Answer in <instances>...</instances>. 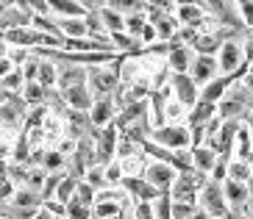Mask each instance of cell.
I'll return each instance as SVG.
<instances>
[{"mask_svg":"<svg viewBox=\"0 0 253 219\" xmlns=\"http://www.w3.org/2000/svg\"><path fill=\"white\" fill-rule=\"evenodd\" d=\"M67 211H64V217L67 219H92V205H86V203H81V200H67Z\"/></svg>","mask_w":253,"mask_h":219,"instance_id":"d6a6232c","label":"cell"},{"mask_svg":"<svg viewBox=\"0 0 253 219\" xmlns=\"http://www.w3.org/2000/svg\"><path fill=\"white\" fill-rule=\"evenodd\" d=\"M170 89H172V95H175V100H178L184 109H192L195 103H198V97H201V86L189 78V73H172Z\"/></svg>","mask_w":253,"mask_h":219,"instance_id":"8992f818","label":"cell"},{"mask_svg":"<svg viewBox=\"0 0 253 219\" xmlns=\"http://www.w3.org/2000/svg\"><path fill=\"white\" fill-rule=\"evenodd\" d=\"M223 194H225V203H228V208H239V205H245L248 200H251L245 183L231 181V178H225V181H223Z\"/></svg>","mask_w":253,"mask_h":219,"instance_id":"ac0fdd59","label":"cell"},{"mask_svg":"<svg viewBox=\"0 0 253 219\" xmlns=\"http://www.w3.org/2000/svg\"><path fill=\"white\" fill-rule=\"evenodd\" d=\"M186 219H209V214H206V211H201V208H198V211H195L192 217H186Z\"/></svg>","mask_w":253,"mask_h":219,"instance_id":"11a10c76","label":"cell"},{"mask_svg":"<svg viewBox=\"0 0 253 219\" xmlns=\"http://www.w3.org/2000/svg\"><path fill=\"white\" fill-rule=\"evenodd\" d=\"M75 186H78V181H75L73 175H64V178H61V183H59V189H56V194H53V200H59V203H67V200H73Z\"/></svg>","mask_w":253,"mask_h":219,"instance_id":"8d00e7d4","label":"cell"},{"mask_svg":"<svg viewBox=\"0 0 253 219\" xmlns=\"http://www.w3.org/2000/svg\"><path fill=\"white\" fill-rule=\"evenodd\" d=\"M95 194H97V191L92 189L86 181H78V186H75V194H73V197H75V200H81V203H86V205H95Z\"/></svg>","mask_w":253,"mask_h":219,"instance_id":"b9f144b4","label":"cell"},{"mask_svg":"<svg viewBox=\"0 0 253 219\" xmlns=\"http://www.w3.org/2000/svg\"><path fill=\"white\" fill-rule=\"evenodd\" d=\"M97 20H100V25H103L106 34H114V31H126V17L120 14V11H114L112 6H103L95 11Z\"/></svg>","mask_w":253,"mask_h":219,"instance_id":"603a6c76","label":"cell"},{"mask_svg":"<svg viewBox=\"0 0 253 219\" xmlns=\"http://www.w3.org/2000/svg\"><path fill=\"white\" fill-rule=\"evenodd\" d=\"M198 205L209 217H225L228 214V203H225V194H223V183L209 178L201 186V191H198Z\"/></svg>","mask_w":253,"mask_h":219,"instance_id":"277c9868","label":"cell"},{"mask_svg":"<svg viewBox=\"0 0 253 219\" xmlns=\"http://www.w3.org/2000/svg\"><path fill=\"white\" fill-rule=\"evenodd\" d=\"M11 70H14V64L8 61V56H3V59H0V78H6Z\"/></svg>","mask_w":253,"mask_h":219,"instance_id":"f907efd6","label":"cell"},{"mask_svg":"<svg viewBox=\"0 0 253 219\" xmlns=\"http://www.w3.org/2000/svg\"><path fill=\"white\" fill-rule=\"evenodd\" d=\"M59 75H56V89H70L78 83H86V67L81 64H56Z\"/></svg>","mask_w":253,"mask_h":219,"instance_id":"9a60e30c","label":"cell"},{"mask_svg":"<svg viewBox=\"0 0 253 219\" xmlns=\"http://www.w3.org/2000/svg\"><path fill=\"white\" fill-rule=\"evenodd\" d=\"M17 6L28 11V14H50V8H47V0H14Z\"/></svg>","mask_w":253,"mask_h":219,"instance_id":"60d3db41","label":"cell"},{"mask_svg":"<svg viewBox=\"0 0 253 219\" xmlns=\"http://www.w3.org/2000/svg\"><path fill=\"white\" fill-rule=\"evenodd\" d=\"M120 186H123V191H126L131 200H148V203H153V200L162 194L156 186H150L142 175H126Z\"/></svg>","mask_w":253,"mask_h":219,"instance_id":"ba28073f","label":"cell"},{"mask_svg":"<svg viewBox=\"0 0 253 219\" xmlns=\"http://www.w3.org/2000/svg\"><path fill=\"white\" fill-rule=\"evenodd\" d=\"M153 217L156 219H172V200L170 194H159L153 200Z\"/></svg>","mask_w":253,"mask_h":219,"instance_id":"f35d334b","label":"cell"},{"mask_svg":"<svg viewBox=\"0 0 253 219\" xmlns=\"http://www.w3.org/2000/svg\"><path fill=\"white\" fill-rule=\"evenodd\" d=\"M42 208H47L53 217H64V211H67V205L59 203V200H45V203H42Z\"/></svg>","mask_w":253,"mask_h":219,"instance_id":"c3c4849f","label":"cell"},{"mask_svg":"<svg viewBox=\"0 0 253 219\" xmlns=\"http://www.w3.org/2000/svg\"><path fill=\"white\" fill-rule=\"evenodd\" d=\"M145 8H153V11H175V0H145Z\"/></svg>","mask_w":253,"mask_h":219,"instance_id":"bcb514c9","label":"cell"},{"mask_svg":"<svg viewBox=\"0 0 253 219\" xmlns=\"http://www.w3.org/2000/svg\"><path fill=\"white\" fill-rule=\"evenodd\" d=\"M209 219H225V217H209Z\"/></svg>","mask_w":253,"mask_h":219,"instance_id":"6f0895ef","label":"cell"},{"mask_svg":"<svg viewBox=\"0 0 253 219\" xmlns=\"http://www.w3.org/2000/svg\"><path fill=\"white\" fill-rule=\"evenodd\" d=\"M6 56H8V61H11L14 67H23L25 61L31 59V50H28V47H8Z\"/></svg>","mask_w":253,"mask_h":219,"instance_id":"ee69618b","label":"cell"},{"mask_svg":"<svg viewBox=\"0 0 253 219\" xmlns=\"http://www.w3.org/2000/svg\"><path fill=\"white\" fill-rule=\"evenodd\" d=\"M150 139L156 142V145L167 147V150L192 147V133H189V128H186V125H170V122H164V125H159V128H153Z\"/></svg>","mask_w":253,"mask_h":219,"instance_id":"5b68a950","label":"cell"},{"mask_svg":"<svg viewBox=\"0 0 253 219\" xmlns=\"http://www.w3.org/2000/svg\"><path fill=\"white\" fill-rule=\"evenodd\" d=\"M0 86L6 89V92H23L25 78H23V73H20V67H14L6 78H0Z\"/></svg>","mask_w":253,"mask_h":219,"instance_id":"74e56055","label":"cell"},{"mask_svg":"<svg viewBox=\"0 0 253 219\" xmlns=\"http://www.w3.org/2000/svg\"><path fill=\"white\" fill-rule=\"evenodd\" d=\"M245 186H248V194H251V197H253V169H251V175H248Z\"/></svg>","mask_w":253,"mask_h":219,"instance_id":"db71d44e","label":"cell"},{"mask_svg":"<svg viewBox=\"0 0 253 219\" xmlns=\"http://www.w3.org/2000/svg\"><path fill=\"white\" fill-rule=\"evenodd\" d=\"M23 25H31V14L23 11L17 3L14 6H6L0 11V34H6L11 28H23Z\"/></svg>","mask_w":253,"mask_h":219,"instance_id":"2e32d148","label":"cell"},{"mask_svg":"<svg viewBox=\"0 0 253 219\" xmlns=\"http://www.w3.org/2000/svg\"><path fill=\"white\" fill-rule=\"evenodd\" d=\"M92 219H95V217H92Z\"/></svg>","mask_w":253,"mask_h":219,"instance_id":"94428289","label":"cell"},{"mask_svg":"<svg viewBox=\"0 0 253 219\" xmlns=\"http://www.w3.org/2000/svg\"><path fill=\"white\" fill-rule=\"evenodd\" d=\"M234 75H217V78H211L209 83H203L201 86V100H209V103H217L220 97L225 95V89L234 83Z\"/></svg>","mask_w":253,"mask_h":219,"instance_id":"e0dca14e","label":"cell"},{"mask_svg":"<svg viewBox=\"0 0 253 219\" xmlns=\"http://www.w3.org/2000/svg\"><path fill=\"white\" fill-rule=\"evenodd\" d=\"M251 169H253L251 161H242V158H231L228 161V178H231V181L245 183L248 175H251Z\"/></svg>","mask_w":253,"mask_h":219,"instance_id":"1f68e13d","label":"cell"},{"mask_svg":"<svg viewBox=\"0 0 253 219\" xmlns=\"http://www.w3.org/2000/svg\"><path fill=\"white\" fill-rule=\"evenodd\" d=\"M8 203L20 205V208H39V205H42V197H39V191L28 189V186H17Z\"/></svg>","mask_w":253,"mask_h":219,"instance_id":"4316f807","label":"cell"},{"mask_svg":"<svg viewBox=\"0 0 253 219\" xmlns=\"http://www.w3.org/2000/svg\"><path fill=\"white\" fill-rule=\"evenodd\" d=\"M92 139H95V155H97V164L106 167L109 161L117 158V142H120V128L114 122L103 125V128H95L92 133Z\"/></svg>","mask_w":253,"mask_h":219,"instance_id":"3957f363","label":"cell"},{"mask_svg":"<svg viewBox=\"0 0 253 219\" xmlns=\"http://www.w3.org/2000/svg\"><path fill=\"white\" fill-rule=\"evenodd\" d=\"M0 36L6 39L8 47H28V50L39 47V42H42V34H39V31H34L31 25L11 28V31H6V34H0Z\"/></svg>","mask_w":253,"mask_h":219,"instance_id":"7c38bea8","label":"cell"},{"mask_svg":"<svg viewBox=\"0 0 253 219\" xmlns=\"http://www.w3.org/2000/svg\"><path fill=\"white\" fill-rule=\"evenodd\" d=\"M126 56H117L112 64L100 67H86V86H89L92 97H112L120 89V67H123Z\"/></svg>","mask_w":253,"mask_h":219,"instance_id":"6da1fadb","label":"cell"},{"mask_svg":"<svg viewBox=\"0 0 253 219\" xmlns=\"http://www.w3.org/2000/svg\"><path fill=\"white\" fill-rule=\"evenodd\" d=\"M170 167L175 172H189L192 169V147H181V150H172Z\"/></svg>","mask_w":253,"mask_h":219,"instance_id":"4dcf8cb0","label":"cell"},{"mask_svg":"<svg viewBox=\"0 0 253 219\" xmlns=\"http://www.w3.org/2000/svg\"><path fill=\"white\" fill-rule=\"evenodd\" d=\"M217 158H220V155H217L211 147H206V145L192 147V169H198V172H203V175L211 172V167L217 164Z\"/></svg>","mask_w":253,"mask_h":219,"instance_id":"ffe728a7","label":"cell"},{"mask_svg":"<svg viewBox=\"0 0 253 219\" xmlns=\"http://www.w3.org/2000/svg\"><path fill=\"white\" fill-rule=\"evenodd\" d=\"M56 219H67V217H56Z\"/></svg>","mask_w":253,"mask_h":219,"instance_id":"680465c9","label":"cell"},{"mask_svg":"<svg viewBox=\"0 0 253 219\" xmlns=\"http://www.w3.org/2000/svg\"><path fill=\"white\" fill-rule=\"evenodd\" d=\"M0 92H3V86H0Z\"/></svg>","mask_w":253,"mask_h":219,"instance_id":"91938a15","label":"cell"},{"mask_svg":"<svg viewBox=\"0 0 253 219\" xmlns=\"http://www.w3.org/2000/svg\"><path fill=\"white\" fill-rule=\"evenodd\" d=\"M195 211H198V203H178V200H172V219H186V217H192Z\"/></svg>","mask_w":253,"mask_h":219,"instance_id":"7bdbcfd3","label":"cell"},{"mask_svg":"<svg viewBox=\"0 0 253 219\" xmlns=\"http://www.w3.org/2000/svg\"><path fill=\"white\" fill-rule=\"evenodd\" d=\"M53 17H86V8L78 0H47Z\"/></svg>","mask_w":253,"mask_h":219,"instance_id":"7402d4cb","label":"cell"},{"mask_svg":"<svg viewBox=\"0 0 253 219\" xmlns=\"http://www.w3.org/2000/svg\"><path fill=\"white\" fill-rule=\"evenodd\" d=\"M131 214H134V219H156L153 217V203H148V200H136Z\"/></svg>","mask_w":253,"mask_h":219,"instance_id":"f6af8a7d","label":"cell"},{"mask_svg":"<svg viewBox=\"0 0 253 219\" xmlns=\"http://www.w3.org/2000/svg\"><path fill=\"white\" fill-rule=\"evenodd\" d=\"M242 78H245V86H248V89H251V92H253V67H248V70H245V75H242Z\"/></svg>","mask_w":253,"mask_h":219,"instance_id":"816d5d0a","label":"cell"},{"mask_svg":"<svg viewBox=\"0 0 253 219\" xmlns=\"http://www.w3.org/2000/svg\"><path fill=\"white\" fill-rule=\"evenodd\" d=\"M45 178H47V172H45V169L39 167V164H31L23 186H28V189H34V191H42V186H45Z\"/></svg>","mask_w":253,"mask_h":219,"instance_id":"e575fe53","label":"cell"},{"mask_svg":"<svg viewBox=\"0 0 253 219\" xmlns=\"http://www.w3.org/2000/svg\"><path fill=\"white\" fill-rule=\"evenodd\" d=\"M123 208H128V205L117 203V200H95V205H92V217L95 219H112V217H117Z\"/></svg>","mask_w":253,"mask_h":219,"instance_id":"83f0119b","label":"cell"},{"mask_svg":"<svg viewBox=\"0 0 253 219\" xmlns=\"http://www.w3.org/2000/svg\"><path fill=\"white\" fill-rule=\"evenodd\" d=\"M220 44H223V39L217 36L214 31H206V34H198V39L192 42V50L201 53V56H217V50H220Z\"/></svg>","mask_w":253,"mask_h":219,"instance_id":"cb8c5ba5","label":"cell"},{"mask_svg":"<svg viewBox=\"0 0 253 219\" xmlns=\"http://www.w3.org/2000/svg\"><path fill=\"white\" fill-rule=\"evenodd\" d=\"M117 111H120L117 100H114V95H112V97H95V103H92V109L86 111V114H89V119H92L95 128H103V125L114 122Z\"/></svg>","mask_w":253,"mask_h":219,"instance_id":"8fae6325","label":"cell"},{"mask_svg":"<svg viewBox=\"0 0 253 219\" xmlns=\"http://www.w3.org/2000/svg\"><path fill=\"white\" fill-rule=\"evenodd\" d=\"M109 6H112L114 11H120L123 17H128V14L145 11V0H109Z\"/></svg>","mask_w":253,"mask_h":219,"instance_id":"836d02e7","label":"cell"},{"mask_svg":"<svg viewBox=\"0 0 253 219\" xmlns=\"http://www.w3.org/2000/svg\"><path fill=\"white\" fill-rule=\"evenodd\" d=\"M34 219H56V217H53V214L47 211V208H39V211L34 214Z\"/></svg>","mask_w":253,"mask_h":219,"instance_id":"f5cc1de1","label":"cell"},{"mask_svg":"<svg viewBox=\"0 0 253 219\" xmlns=\"http://www.w3.org/2000/svg\"><path fill=\"white\" fill-rule=\"evenodd\" d=\"M214 117H217V103H209V100L198 97V103L186 111V122H189L186 128H201V125L211 122Z\"/></svg>","mask_w":253,"mask_h":219,"instance_id":"5bb4252c","label":"cell"},{"mask_svg":"<svg viewBox=\"0 0 253 219\" xmlns=\"http://www.w3.org/2000/svg\"><path fill=\"white\" fill-rule=\"evenodd\" d=\"M39 167L45 172H56V169H64L67 167V155H61L56 147L53 150H42V158H39Z\"/></svg>","mask_w":253,"mask_h":219,"instance_id":"f546056e","label":"cell"},{"mask_svg":"<svg viewBox=\"0 0 253 219\" xmlns=\"http://www.w3.org/2000/svg\"><path fill=\"white\" fill-rule=\"evenodd\" d=\"M23 100H25V106H47V95H50V89H45L42 83H37V80H28L23 86Z\"/></svg>","mask_w":253,"mask_h":219,"instance_id":"484cf974","label":"cell"},{"mask_svg":"<svg viewBox=\"0 0 253 219\" xmlns=\"http://www.w3.org/2000/svg\"><path fill=\"white\" fill-rule=\"evenodd\" d=\"M59 20V31L64 39H75V36H89L86 31V20L84 17H56Z\"/></svg>","mask_w":253,"mask_h":219,"instance_id":"44dd1931","label":"cell"},{"mask_svg":"<svg viewBox=\"0 0 253 219\" xmlns=\"http://www.w3.org/2000/svg\"><path fill=\"white\" fill-rule=\"evenodd\" d=\"M59 95H61V103L73 111H89L92 103H95V97H92L86 83H78V86H70V89H59Z\"/></svg>","mask_w":253,"mask_h":219,"instance_id":"9c48e42d","label":"cell"},{"mask_svg":"<svg viewBox=\"0 0 253 219\" xmlns=\"http://www.w3.org/2000/svg\"><path fill=\"white\" fill-rule=\"evenodd\" d=\"M84 8H86V14L89 11H97V8H103V6H109V0H78Z\"/></svg>","mask_w":253,"mask_h":219,"instance_id":"681fc988","label":"cell"},{"mask_svg":"<svg viewBox=\"0 0 253 219\" xmlns=\"http://www.w3.org/2000/svg\"><path fill=\"white\" fill-rule=\"evenodd\" d=\"M175 175H178V172H175V169H172L167 161H150L148 167L142 169V178H145L150 186H156L162 194H167V191H170Z\"/></svg>","mask_w":253,"mask_h":219,"instance_id":"52a82bcc","label":"cell"},{"mask_svg":"<svg viewBox=\"0 0 253 219\" xmlns=\"http://www.w3.org/2000/svg\"><path fill=\"white\" fill-rule=\"evenodd\" d=\"M217 73H220L217 56H201V53H195L192 67H189V78H192L198 86H203V83H209L211 78H217Z\"/></svg>","mask_w":253,"mask_h":219,"instance_id":"30bf717a","label":"cell"},{"mask_svg":"<svg viewBox=\"0 0 253 219\" xmlns=\"http://www.w3.org/2000/svg\"><path fill=\"white\" fill-rule=\"evenodd\" d=\"M217 67L223 75L242 78L245 75V50H242V39H225L217 50Z\"/></svg>","mask_w":253,"mask_h":219,"instance_id":"7a4b0ae2","label":"cell"},{"mask_svg":"<svg viewBox=\"0 0 253 219\" xmlns=\"http://www.w3.org/2000/svg\"><path fill=\"white\" fill-rule=\"evenodd\" d=\"M192 59H195L192 47H172V50H167V67H170V73H189Z\"/></svg>","mask_w":253,"mask_h":219,"instance_id":"d6986e66","label":"cell"},{"mask_svg":"<svg viewBox=\"0 0 253 219\" xmlns=\"http://www.w3.org/2000/svg\"><path fill=\"white\" fill-rule=\"evenodd\" d=\"M81 181H86L95 191H100V189H106V186H109V183H106V175H103V167H100V164H92V167L84 172Z\"/></svg>","mask_w":253,"mask_h":219,"instance_id":"d590c367","label":"cell"},{"mask_svg":"<svg viewBox=\"0 0 253 219\" xmlns=\"http://www.w3.org/2000/svg\"><path fill=\"white\" fill-rule=\"evenodd\" d=\"M242 50H245V61L253 64V28L245 31V39H242Z\"/></svg>","mask_w":253,"mask_h":219,"instance_id":"7dc6e473","label":"cell"},{"mask_svg":"<svg viewBox=\"0 0 253 219\" xmlns=\"http://www.w3.org/2000/svg\"><path fill=\"white\" fill-rule=\"evenodd\" d=\"M0 6H14V0H0Z\"/></svg>","mask_w":253,"mask_h":219,"instance_id":"9f6ffc18","label":"cell"},{"mask_svg":"<svg viewBox=\"0 0 253 219\" xmlns=\"http://www.w3.org/2000/svg\"><path fill=\"white\" fill-rule=\"evenodd\" d=\"M234 155L242 161H253V145H251V128L239 125L237 136H234Z\"/></svg>","mask_w":253,"mask_h":219,"instance_id":"d4e9b609","label":"cell"},{"mask_svg":"<svg viewBox=\"0 0 253 219\" xmlns=\"http://www.w3.org/2000/svg\"><path fill=\"white\" fill-rule=\"evenodd\" d=\"M148 25V17H145V11H139V14H128L126 17V34H131V36L139 39L142 28Z\"/></svg>","mask_w":253,"mask_h":219,"instance_id":"ab89813d","label":"cell"},{"mask_svg":"<svg viewBox=\"0 0 253 219\" xmlns=\"http://www.w3.org/2000/svg\"><path fill=\"white\" fill-rule=\"evenodd\" d=\"M175 20L181 22V25H192V28L203 31V22H209V14L206 8H203V3H184V6H175Z\"/></svg>","mask_w":253,"mask_h":219,"instance_id":"4fadbf2b","label":"cell"},{"mask_svg":"<svg viewBox=\"0 0 253 219\" xmlns=\"http://www.w3.org/2000/svg\"><path fill=\"white\" fill-rule=\"evenodd\" d=\"M37 59H39L37 83H42L45 89H53V86H56V75H59V67L53 64L50 59H42V56H37Z\"/></svg>","mask_w":253,"mask_h":219,"instance_id":"f1b7e54d","label":"cell"}]
</instances>
